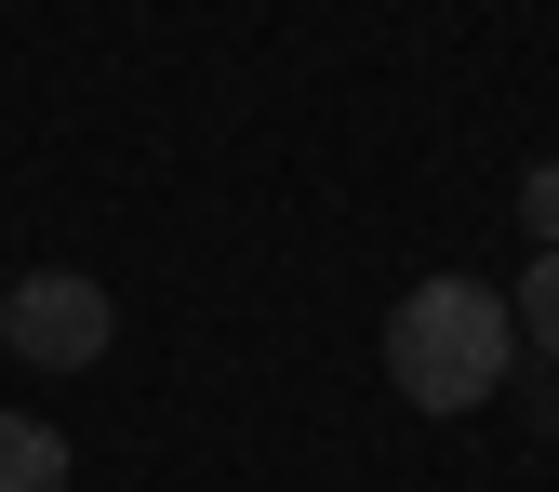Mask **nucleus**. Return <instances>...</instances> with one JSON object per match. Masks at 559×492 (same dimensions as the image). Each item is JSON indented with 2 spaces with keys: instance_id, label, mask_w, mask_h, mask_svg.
I'll list each match as a JSON object with an SVG mask.
<instances>
[{
  "instance_id": "obj_1",
  "label": "nucleus",
  "mask_w": 559,
  "mask_h": 492,
  "mask_svg": "<svg viewBox=\"0 0 559 492\" xmlns=\"http://www.w3.org/2000/svg\"><path fill=\"white\" fill-rule=\"evenodd\" d=\"M507 360H520V320L493 279H413L386 307V386L413 412H479L507 386Z\"/></svg>"
},
{
  "instance_id": "obj_2",
  "label": "nucleus",
  "mask_w": 559,
  "mask_h": 492,
  "mask_svg": "<svg viewBox=\"0 0 559 492\" xmlns=\"http://www.w3.org/2000/svg\"><path fill=\"white\" fill-rule=\"evenodd\" d=\"M0 346H14L27 373H94L107 346H120V307H107V279L40 266V279H14V293H0Z\"/></svg>"
},
{
  "instance_id": "obj_3",
  "label": "nucleus",
  "mask_w": 559,
  "mask_h": 492,
  "mask_svg": "<svg viewBox=\"0 0 559 492\" xmlns=\"http://www.w3.org/2000/svg\"><path fill=\"white\" fill-rule=\"evenodd\" d=\"M0 492H67V440L40 412H0Z\"/></svg>"
},
{
  "instance_id": "obj_4",
  "label": "nucleus",
  "mask_w": 559,
  "mask_h": 492,
  "mask_svg": "<svg viewBox=\"0 0 559 492\" xmlns=\"http://www.w3.org/2000/svg\"><path fill=\"white\" fill-rule=\"evenodd\" d=\"M507 320H520V346H533V360H559V253H533V266H520Z\"/></svg>"
},
{
  "instance_id": "obj_5",
  "label": "nucleus",
  "mask_w": 559,
  "mask_h": 492,
  "mask_svg": "<svg viewBox=\"0 0 559 492\" xmlns=\"http://www.w3.org/2000/svg\"><path fill=\"white\" fill-rule=\"evenodd\" d=\"M520 227H533V253H559V160L520 173Z\"/></svg>"
}]
</instances>
